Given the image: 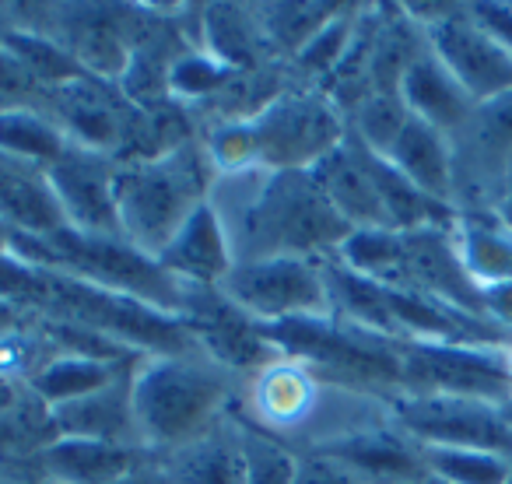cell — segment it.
<instances>
[{
    "instance_id": "obj_35",
    "label": "cell",
    "mask_w": 512,
    "mask_h": 484,
    "mask_svg": "<svg viewBox=\"0 0 512 484\" xmlns=\"http://www.w3.org/2000/svg\"><path fill=\"white\" fill-rule=\"evenodd\" d=\"M505 484H512V467H509V477H505Z\"/></svg>"
},
{
    "instance_id": "obj_17",
    "label": "cell",
    "mask_w": 512,
    "mask_h": 484,
    "mask_svg": "<svg viewBox=\"0 0 512 484\" xmlns=\"http://www.w3.org/2000/svg\"><path fill=\"white\" fill-rule=\"evenodd\" d=\"M309 176L316 179V186L330 200V207L351 225V232H358V228H390L386 207L379 200L376 183H372L369 162H365V148L351 130L341 148L320 158L309 169Z\"/></svg>"
},
{
    "instance_id": "obj_34",
    "label": "cell",
    "mask_w": 512,
    "mask_h": 484,
    "mask_svg": "<svg viewBox=\"0 0 512 484\" xmlns=\"http://www.w3.org/2000/svg\"><path fill=\"white\" fill-rule=\"evenodd\" d=\"M505 369H509V379H512V341L505 344Z\"/></svg>"
},
{
    "instance_id": "obj_23",
    "label": "cell",
    "mask_w": 512,
    "mask_h": 484,
    "mask_svg": "<svg viewBox=\"0 0 512 484\" xmlns=\"http://www.w3.org/2000/svg\"><path fill=\"white\" fill-rule=\"evenodd\" d=\"M383 158L397 172H404L418 190H425L428 197L453 207V190H456L453 137H446L432 123L411 116Z\"/></svg>"
},
{
    "instance_id": "obj_8",
    "label": "cell",
    "mask_w": 512,
    "mask_h": 484,
    "mask_svg": "<svg viewBox=\"0 0 512 484\" xmlns=\"http://www.w3.org/2000/svg\"><path fill=\"white\" fill-rule=\"evenodd\" d=\"M404 11L474 106L512 95V50L477 22L470 4H404Z\"/></svg>"
},
{
    "instance_id": "obj_9",
    "label": "cell",
    "mask_w": 512,
    "mask_h": 484,
    "mask_svg": "<svg viewBox=\"0 0 512 484\" xmlns=\"http://www.w3.org/2000/svg\"><path fill=\"white\" fill-rule=\"evenodd\" d=\"M221 292L256 323L278 327L295 320L334 316L327 285V260L271 257L253 264H235L221 281Z\"/></svg>"
},
{
    "instance_id": "obj_26",
    "label": "cell",
    "mask_w": 512,
    "mask_h": 484,
    "mask_svg": "<svg viewBox=\"0 0 512 484\" xmlns=\"http://www.w3.org/2000/svg\"><path fill=\"white\" fill-rule=\"evenodd\" d=\"M71 144L74 141L64 134V127L43 106L0 109V151L4 155H15L22 162L50 169Z\"/></svg>"
},
{
    "instance_id": "obj_2",
    "label": "cell",
    "mask_w": 512,
    "mask_h": 484,
    "mask_svg": "<svg viewBox=\"0 0 512 484\" xmlns=\"http://www.w3.org/2000/svg\"><path fill=\"white\" fill-rule=\"evenodd\" d=\"M239 418L260 432L274 435L285 446L323 449L327 442L386 418L383 397L348 390L313 372L299 358L278 355L242 379Z\"/></svg>"
},
{
    "instance_id": "obj_3",
    "label": "cell",
    "mask_w": 512,
    "mask_h": 484,
    "mask_svg": "<svg viewBox=\"0 0 512 484\" xmlns=\"http://www.w3.org/2000/svg\"><path fill=\"white\" fill-rule=\"evenodd\" d=\"M239 393L242 376L204 348L137 358L130 372L137 442L155 456L193 442L239 407Z\"/></svg>"
},
{
    "instance_id": "obj_5",
    "label": "cell",
    "mask_w": 512,
    "mask_h": 484,
    "mask_svg": "<svg viewBox=\"0 0 512 484\" xmlns=\"http://www.w3.org/2000/svg\"><path fill=\"white\" fill-rule=\"evenodd\" d=\"M8 253L32 267H53V271L74 274V278L99 285L106 292H120L141 299L148 306L179 320L183 302V281H176L155 257L130 246L127 239H102V235H81L60 228L50 239L32 235H8Z\"/></svg>"
},
{
    "instance_id": "obj_28",
    "label": "cell",
    "mask_w": 512,
    "mask_h": 484,
    "mask_svg": "<svg viewBox=\"0 0 512 484\" xmlns=\"http://www.w3.org/2000/svg\"><path fill=\"white\" fill-rule=\"evenodd\" d=\"M425 463L439 481L446 484H505L512 460L484 449H446V446H421Z\"/></svg>"
},
{
    "instance_id": "obj_27",
    "label": "cell",
    "mask_w": 512,
    "mask_h": 484,
    "mask_svg": "<svg viewBox=\"0 0 512 484\" xmlns=\"http://www.w3.org/2000/svg\"><path fill=\"white\" fill-rule=\"evenodd\" d=\"M274 57L281 64L306 50L309 39L341 11V4H253Z\"/></svg>"
},
{
    "instance_id": "obj_16",
    "label": "cell",
    "mask_w": 512,
    "mask_h": 484,
    "mask_svg": "<svg viewBox=\"0 0 512 484\" xmlns=\"http://www.w3.org/2000/svg\"><path fill=\"white\" fill-rule=\"evenodd\" d=\"M155 474L162 484H246L239 414H228L211 432L193 442L155 456Z\"/></svg>"
},
{
    "instance_id": "obj_22",
    "label": "cell",
    "mask_w": 512,
    "mask_h": 484,
    "mask_svg": "<svg viewBox=\"0 0 512 484\" xmlns=\"http://www.w3.org/2000/svg\"><path fill=\"white\" fill-rule=\"evenodd\" d=\"M130 372H134V365L102 390L50 407L53 432L67 435V439H102L141 446L134 425V404H130Z\"/></svg>"
},
{
    "instance_id": "obj_20",
    "label": "cell",
    "mask_w": 512,
    "mask_h": 484,
    "mask_svg": "<svg viewBox=\"0 0 512 484\" xmlns=\"http://www.w3.org/2000/svg\"><path fill=\"white\" fill-rule=\"evenodd\" d=\"M0 221L8 225V232L32 239H50L67 228L43 165L0 151Z\"/></svg>"
},
{
    "instance_id": "obj_30",
    "label": "cell",
    "mask_w": 512,
    "mask_h": 484,
    "mask_svg": "<svg viewBox=\"0 0 512 484\" xmlns=\"http://www.w3.org/2000/svg\"><path fill=\"white\" fill-rule=\"evenodd\" d=\"M295 484H365L362 477H355L341 460H334L323 449H306L299 453V474Z\"/></svg>"
},
{
    "instance_id": "obj_4",
    "label": "cell",
    "mask_w": 512,
    "mask_h": 484,
    "mask_svg": "<svg viewBox=\"0 0 512 484\" xmlns=\"http://www.w3.org/2000/svg\"><path fill=\"white\" fill-rule=\"evenodd\" d=\"M211 186L214 169L200 137H190L162 155L116 162V214L123 239L148 257H158L186 218L207 204Z\"/></svg>"
},
{
    "instance_id": "obj_25",
    "label": "cell",
    "mask_w": 512,
    "mask_h": 484,
    "mask_svg": "<svg viewBox=\"0 0 512 484\" xmlns=\"http://www.w3.org/2000/svg\"><path fill=\"white\" fill-rule=\"evenodd\" d=\"M144 358V355H141ZM137 358H95V355H53L43 369L32 376L29 390L43 400L46 407L67 404L85 393H95L120 379Z\"/></svg>"
},
{
    "instance_id": "obj_14",
    "label": "cell",
    "mask_w": 512,
    "mask_h": 484,
    "mask_svg": "<svg viewBox=\"0 0 512 484\" xmlns=\"http://www.w3.org/2000/svg\"><path fill=\"white\" fill-rule=\"evenodd\" d=\"M323 453L341 460L365 484H407L432 474L421 446L407 439L400 428H393L390 418H379L372 425H362L341 439L327 442Z\"/></svg>"
},
{
    "instance_id": "obj_29",
    "label": "cell",
    "mask_w": 512,
    "mask_h": 484,
    "mask_svg": "<svg viewBox=\"0 0 512 484\" xmlns=\"http://www.w3.org/2000/svg\"><path fill=\"white\" fill-rule=\"evenodd\" d=\"M239 425H242V453H246V484H295L299 449L285 446L281 439L260 432V428H253L242 418Z\"/></svg>"
},
{
    "instance_id": "obj_18",
    "label": "cell",
    "mask_w": 512,
    "mask_h": 484,
    "mask_svg": "<svg viewBox=\"0 0 512 484\" xmlns=\"http://www.w3.org/2000/svg\"><path fill=\"white\" fill-rule=\"evenodd\" d=\"M155 260L183 285L218 288L228 278V271L235 267L232 246H228V235L221 228V218L214 214L211 200L186 218V225L172 235L169 246Z\"/></svg>"
},
{
    "instance_id": "obj_15",
    "label": "cell",
    "mask_w": 512,
    "mask_h": 484,
    "mask_svg": "<svg viewBox=\"0 0 512 484\" xmlns=\"http://www.w3.org/2000/svg\"><path fill=\"white\" fill-rule=\"evenodd\" d=\"M151 460H155V453H148L144 446H130V442L57 435L36 456L32 470L50 484H116L123 477L144 470Z\"/></svg>"
},
{
    "instance_id": "obj_7",
    "label": "cell",
    "mask_w": 512,
    "mask_h": 484,
    "mask_svg": "<svg viewBox=\"0 0 512 484\" xmlns=\"http://www.w3.org/2000/svg\"><path fill=\"white\" fill-rule=\"evenodd\" d=\"M246 123L256 144V169L309 172L348 137L344 109L323 88H309L299 81Z\"/></svg>"
},
{
    "instance_id": "obj_24",
    "label": "cell",
    "mask_w": 512,
    "mask_h": 484,
    "mask_svg": "<svg viewBox=\"0 0 512 484\" xmlns=\"http://www.w3.org/2000/svg\"><path fill=\"white\" fill-rule=\"evenodd\" d=\"M453 239L477 288L512 281V228L495 211H456Z\"/></svg>"
},
{
    "instance_id": "obj_19",
    "label": "cell",
    "mask_w": 512,
    "mask_h": 484,
    "mask_svg": "<svg viewBox=\"0 0 512 484\" xmlns=\"http://www.w3.org/2000/svg\"><path fill=\"white\" fill-rule=\"evenodd\" d=\"M197 50L232 71L281 64L264 36L253 4H200L197 8Z\"/></svg>"
},
{
    "instance_id": "obj_31",
    "label": "cell",
    "mask_w": 512,
    "mask_h": 484,
    "mask_svg": "<svg viewBox=\"0 0 512 484\" xmlns=\"http://www.w3.org/2000/svg\"><path fill=\"white\" fill-rule=\"evenodd\" d=\"M481 299H484V316H488L502 334L512 337V281L481 288Z\"/></svg>"
},
{
    "instance_id": "obj_33",
    "label": "cell",
    "mask_w": 512,
    "mask_h": 484,
    "mask_svg": "<svg viewBox=\"0 0 512 484\" xmlns=\"http://www.w3.org/2000/svg\"><path fill=\"white\" fill-rule=\"evenodd\" d=\"M0 484H50V481L39 477L36 470H22V474H0Z\"/></svg>"
},
{
    "instance_id": "obj_11",
    "label": "cell",
    "mask_w": 512,
    "mask_h": 484,
    "mask_svg": "<svg viewBox=\"0 0 512 484\" xmlns=\"http://www.w3.org/2000/svg\"><path fill=\"white\" fill-rule=\"evenodd\" d=\"M400 372L404 393H432V397H467L484 404H505L512 397V379L505 369V344H439L404 341Z\"/></svg>"
},
{
    "instance_id": "obj_6",
    "label": "cell",
    "mask_w": 512,
    "mask_h": 484,
    "mask_svg": "<svg viewBox=\"0 0 512 484\" xmlns=\"http://www.w3.org/2000/svg\"><path fill=\"white\" fill-rule=\"evenodd\" d=\"M264 341L278 355L299 358L313 372L348 390L369 393V397H393L404 390L397 341H386L362 327L320 316V320H295L278 327H260Z\"/></svg>"
},
{
    "instance_id": "obj_10",
    "label": "cell",
    "mask_w": 512,
    "mask_h": 484,
    "mask_svg": "<svg viewBox=\"0 0 512 484\" xmlns=\"http://www.w3.org/2000/svg\"><path fill=\"white\" fill-rule=\"evenodd\" d=\"M393 428L418 446L484 449L512 460V425L502 407L467 397H432V393H393L383 400Z\"/></svg>"
},
{
    "instance_id": "obj_1",
    "label": "cell",
    "mask_w": 512,
    "mask_h": 484,
    "mask_svg": "<svg viewBox=\"0 0 512 484\" xmlns=\"http://www.w3.org/2000/svg\"><path fill=\"white\" fill-rule=\"evenodd\" d=\"M207 200L221 218L235 264L271 257L330 260L351 235V225L309 172L246 169L214 176Z\"/></svg>"
},
{
    "instance_id": "obj_21",
    "label": "cell",
    "mask_w": 512,
    "mask_h": 484,
    "mask_svg": "<svg viewBox=\"0 0 512 484\" xmlns=\"http://www.w3.org/2000/svg\"><path fill=\"white\" fill-rule=\"evenodd\" d=\"M400 99L411 109V116L432 123L435 130H442L446 137H456L470 123V116L477 113L474 99L460 88V81L442 67V60L432 50H425L414 57V64L407 67L404 81H400Z\"/></svg>"
},
{
    "instance_id": "obj_12",
    "label": "cell",
    "mask_w": 512,
    "mask_h": 484,
    "mask_svg": "<svg viewBox=\"0 0 512 484\" xmlns=\"http://www.w3.org/2000/svg\"><path fill=\"white\" fill-rule=\"evenodd\" d=\"M179 323L190 330L197 348H204L214 362H221L225 369H232L242 379L260 369V365L278 358V351L264 341L260 327L221 292V285L218 288L183 285Z\"/></svg>"
},
{
    "instance_id": "obj_13",
    "label": "cell",
    "mask_w": 512,
    "mask_h": 484,
    "mask_svg": "<svg viewBox=\"0 0 512 484\" xmlns=\"http://www.w3.org/2000/svg\"><path fill=\"white\" fill-rule=\"evenodd\" d=\"M64 221L71 232L123 239L120 214H116V162L102 151L71 144L57 162L46 169Z\"/></svg>"
},
{
    "instance_id": "obj_32",
    "label": "cell",
    "mask_w": 512,
    "mask_h": 484,
    "mask_svg": "<svg viewBox=\"0 0 512 484\" xmlns=\"http://www.w3.org/2000/svg\"><path fill=\"white\" fill-rule=\"evenodd\" d=\"M491 211L498 214V218L505 221V225L512 228V162H509V172H505V183H502V193H498L495 207Z\"/></svg>"
}]
</instances>
